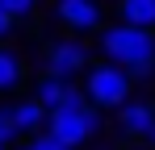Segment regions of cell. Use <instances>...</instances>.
Listing matches in <instances>:
<instances>
[{
  "mask_svg": "<svg viewBox=\"0 0 155 150\" xmlns=\"http://www.w3.org/2000/svg\"><path fill=\"white\" fill-rule=\"evenodd\" d=\"M84 96H88L92 108H122L130 100V75L122 71V67H113V63H101V67L88 71Z\"/></svg>",
  "mask_w": 155,
  "mask_h": 150,
  "instance_id": "obj_3",
  "label": "cell"
},
{
  "mask_svg": "<svg viewBox=\"0 0 155 150\" xmlns=\"http://www.w3.org/2000/svg\"><path fill=\"white\" fill-rule=\"evenodd\" d=\"M25 150H67V146H63V142H54L51 133H34V142H29Z\"/></svg>",
  "mask_w": 155,
  "mask_h": 150,
  "instance_id": "obj_13",
  "label": "cell"
},
{
  "mask_svg": "<svg viewBox=\"0 0 155 150\" xmlns=\"http://www.w3.org/2000/svg\"><path fill=\"white\" fill-rule=\"evenodd\" d=\"M67 92H71V83L67 79H54V75H42L38 79V88H34V100L46 108V113H54L63 100H67Z\"/></svg>",
  "mask_w": 155,
  "mask_h": 150,
  "instance_id": "obj_9",
  "label": "cell"
},
{
  "mask_svg": "<svg viewBox=\"0 0 155 150\" xmlns=\"http://www.w3.org/2000/svg\"><path fill=\"white\" fill-rule=\"evenodd\" d=\"M21 75H25V63H21V54L0 46V92H13V88L21 83Z\"/></svg>",
  "mask_w": 155,
  "mask_h": 150,
  "instance_id": "obj_10",
  "label": "cell"
},
{
  "mask_svg": "<svg viewBox=\"0 0 155 150\" xmlns=\"http://www.w3.org/2000/svg\"><path fill=\"white\" fill-rule=\"evenodd\" d=\"M143 142H147V146H155V125H151V133H147V138H143Z\"/></svg>",
  "mask_w": 155,
  "mask_h": 150,
  "instance_id": "obj_15",
  "label": "cell"
},
{
  "mask_svg": "<svg viewBox=\"0 0 155 150\" xmlns=\"http://www.w3.org/2000/svg\"><path fill=\"white\" fill-rule=\"evenodd\" d=\"M117 13H122V25H138L155 33V0H117Z\"/></svg>",
  "mask_w": 155,
  "mask_h": 150,
  "instance_id": "obj_8",
  "label": "cell"
},
{
  "mask_svg": "<svg viewBox=\"0 0 155 150\" xmlns=\"http://www.w3.org/2000/svg\"><path fill=\"white\" fill-rule=\"evenodd\" d=\"M97 129H101V113L88 104V96H84L80 88H71L67 100H63L54 113H46V133H51L54 142H63L67 150L84 146L88 138H97Z\"/></svg>",
  "mask_w": 155,
  "mask_h": 150,
  "instance_id": "obj_1",
  "label": "cell"
},
{
  "mask_svg": "<svg viewBox=\"0 0 155 150\" xmlns=\"http://www.w3.org/2000/svg\"><path fill=\"white\" fill-rule=\"evenodd\" d=\"M13 138H21V133H17V125H13V117H8V108H0V146H8Z\"/></svg>",
  "mask_w": 155,
  "mask_h": 150,
  "instance_id": "obj_12",
  "label": "cell"
},
{
  "mask_svg": "<svg viewBox=\"0 0 155 150\" xmlns=\"http://www.w3.org/2000/svg\"><path fill=\"white\" fill-rule=\"evenodd\" d=\"M117 113H122L117 125H122L126 138H138V142H143V138L151 133V125H155V104H147V100H126Z\"/></svg>",
  "mask_w": 155,
  "mask_h": 150,
  "instance_id": "obj_6",
  "label": "cell"
},
{
  "mask_svg": "<svg viewBox=\"0 0 155 150\" xmlns=\"http://www.w3.org/2000/svg\"><path fill=\"white\" fill-rule=\"evenodd\" d=\"M8 29H13V17H8V13H4V8H0V38H4V33H8Z\"/></svg>",
  "mask_w": 155,
  "mask_h": 150,
  "instance_id": "obj_14",
  "label": "cell"
},
{
  "mask_svg": "<svg viewBox=\"0 0 155 150\" xmlns=\"http://www.w3.org/2000/svg\"><path fill=\"white\" fill-rule=\"evenodd\" d=\"M0 150H4V146H0Z\"/></svg>",
  "mask_w": 155,
  "mask_h": 150,
  "instance_id": "obj_16",
  "label": "cell"
},
{
  "mask_svg": "<svg viewBox=\"0 0 155 150\" xmlns=\"http://www.w3.org/2000/svg\"><path fill=\"white\" fill-rule=\"evenodd\" d=\"M88 67V50L80 46L76 38L71 42H54L51 50H46V75H54V79H71V75H80Z\"/></svg>",
  "mask_w": 155,
  "mask_h": 150,
  "instance_id": "obj_4",
  "label": "cell"
},
{
  "mask_svg": "<svg viewBox=\"0 0 155 150\" xmlns=\"http://www.w3.org/2000/svg\"><path fill=\"white\" fill-rule=\"evenodd\" d=\"M54 13H59V21L67 25L71 33H92V29H101V0H59Z\"/></svg>",
  "mask_w": 155,
  "mask_h": 150,
  "instance_id": "obj_5",
  "label": "cell"
},
{
  "mask_svg": "<svg viewBox=\"0 0 155 150\" xmlns=\"http://www.w3.org/2000/svg\"><path fill=\"white\" fill-rule=\"evenodd\" d=\"M101 50L113 67H122L126 75L155 67V33L138 29V25H109L101 33Z\"/></svg>",
  "mask_w": 155,
  "mask_h": 150,
  "instance_id": "obj_2",
  "label": "cell"
},
{
  "mask_svg": "<svg viewBox=\"0 0 155 150\" xmlns=\"http://www.w3.org/2000/svg\"><path fill=\"white\" fill-rule=\"evenodd\" d=\"M0 8H4L13 21H21V17H29V13L38 8V0H0Z\"/></svg>",
  "mask_w": 155,
  "mask_h": 150,
  "instance_id": "obj_11",
  "label": "cell"
},
{
  "mask_svg": "<svg viewBox=\"0 0 155 150\" xmlns=\"http://www.w3.org/2000/svg\"><path fill=\"white\" fill-rule=\"evenodd\" d=\"M8 117L17 125V133H38V129L46 125V108H42L38 100H17V104L8 108Z\"/></svg>",
  "mask_w": 155,
  "mask_h": 150,
  "instance_id": "obj_7",
  "label": "cell"
}]
</instances>
